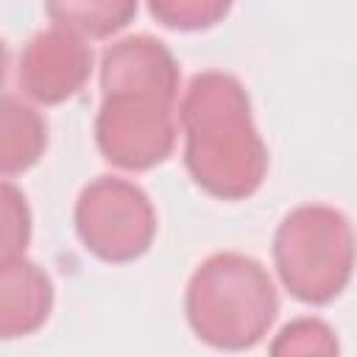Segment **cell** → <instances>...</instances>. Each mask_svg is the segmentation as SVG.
I'll return each instance as SVG.
<instances>
[{
    "label": "cell",
    "instance_id": "cell-12",
    "mask_svg": "<svg viewBox=\"0 0 357 357\" xmlns=\"http://www.w3.org/2000/svg\"><path fill=\"white\" fill-rule=\"evenodd\" d=\"M337 337L321 318H296L279 329L271 343V354H337Z\"/></svg>",
    "mask_w": 357,
    "mask_h": 357
},
{
    "label": "cell",
    "instance_id": "cell-6",
    "mask_svg": "<svg viewBox=\"0 0 357 357\" xmlns=\"http://www.w3.org/2000/svg\"><path fill=\"white\" fill-rule=\"evenodd\" d=\"M92 73V47L84 36L50 28L28 39L17 64V84L25 98L56 106L84 89Z\"/></svg>",
    "mask_w": 357,
    "mask_h": 357
},
{
    "label": "cell",
    "instance_id": "cell-2",
    "mask_svg": "<svg viewBox=\"0 0 357 357\" xmlns=\"http://www.w3.org/2000/svg\"><path fill=\"white\" fill-rule=\"evenodd\" d=\"M184 315L201 343L220 351H245L271 332L279 315V293L262 262L220 251L192 271Z\"/></svg>",
    "mask_w": 357,
    "mask_h": 357
},
{
    "label": "cell",
    "instance_id": "cell-10",
    "mask_svg": "<svg viewBox=\"0 0 357 357\" xmlns=\"http://www.w3.org/2000/svg\"><path fill=\"white\" fill-rule=\"evenodd\" d=\"M139 0H45L56 28L86 39H109L137 17Z\"/></svg>",
    "mask_w": 357,
    "mask_h": 357
},
{
    "label": "cell",
    "instance_id": "cell-9",
    "mask_svg": "<svg viewBox=\"0 0 357 357\" xmlns=\"http://www.w3.org/2000/svg\"><path fill=\"white\" fill-rule=\"evenodd\" d=\"M0 112V170L11 178L42 159L47 148V123L33 106L14 95L3 98Z\"/></svg>",
    "mask_w": 357,
    "mask_h": 357
},
{
    "label": "cell",
    "instance_id": "cell-4",
    "mask_svg": "<svg viewBox=\"0 0 357 357\" xmlns=\"http://www.w3.org/2000/svg\"><path fill=\"white\" fill-rule=\"evenodd\" d=\"M75 231L84 248L112 265L139 259L156 237L151 198L120 176H98L75 201Z\"/></svg>",
    "mask_w": 357,
    "mask_h": 357
},
{
    "label": "cell",
    "instance_id": "cell-8",
    "mask_svg": "<svg viewBox=\"0 0 357 357\" xmlns=\"http://www.w3.org/2000/svg\"><path fill=\"white\" fill-rule=\"evenodd\" d=\"M53 310V282L25 254L0 257V337H25L45 326Z\"/></svg>",
    "mask_w": 357,
    "mask_h": 357
},
{
    "label": "cell",
    "instance_id": "cell-7",
    "mask_svg": "<svg viewBox=\"0 0 357 357\" xmlns=\"http://www.w3.org/2000/svg\"><path fill=\"white\" fill-rule=\"evenodd\" d=\"M178 61L170 47L148 33L126 36L100 56V92L106 95H153L178 98Z\"/></svg>",
    "mask_w": 357,
    "mask_h": 357
},
{
    "label": "cell",
    "instance_id": "cell-1",
    "mask_svg": "<svg viewBox=\"0 0 357 357\" xmlns=\"http://www.w3.org/2000/svg\"><path fill=\"white\" fill-rule=\"evenodd\" d=\"M178 123L184 128V167L192 181L220 201L254 195L268 173V145L262 142L245 86L218 70L190 78Z\"/></svg>",
    "mask_w": 357,
    "mask_h": 357
},
{
    "label": "cell",
    "instance_id": "cell-13",
    "mask_svg": "<svg viewBox=\"0 0 357 357\" xmlns=\"http://www.w3.org/2000/svg\"><path fill=\"white\" fill-rule=\"evenodd\" d=\"M31 243V209L25 195L6 178L3 181V257L25 254Z\"/></svg>",
    "mask_w": 357,
    "mask_h": 357
},
{
    "label": "cell",
    "instance_id": "cell-11",
    "mask_svg": "<svg viewBox=\"0 0 357 357\" xmlns=\"http://www.w3.org/2000/svg\"><path fill=\"white\" fill-rule=\"evenodd\" d=\"M234 0H148L151 17L173 31H206L226 20Z\"/></svg>",
    "mask_w": 357,
    "mask_h": 357
},
{
    "label": "cell",
    "instance_id": "cell-3",
    "mask_svg": "<svg viewBox=\"0 0 357 357\" xmlns=\"http://www.w3.org/2000/svg\"><path fill=\"white\" fill-rule=\"evenodd\" d=\"M357 240L349 218L324 204L287 212L273 234V265L284 290L301 304L324 307L351 282Z\"/></svg>",
    "mask_w": 357,
    "mask_h": 357
},
{
    "label": "cell",
    "instance_id": "cell-5",
    "mask_svg": "<svg viewBox=\"0 0 357 357\" xmlns=\"http://www.w3.org/2000/svg\"><path fill=\"white\" fill-rule=\"evenodd\" d=\"M173 106L153 95H106L95 117V142L103 159L131 173L162 165L176 145Z\"/></svg>",
    "mask_w": 357,
    "mask_h": 357
}]
</instances>
